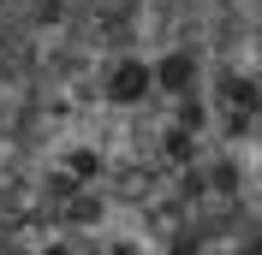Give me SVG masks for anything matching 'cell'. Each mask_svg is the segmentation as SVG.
Masks as SVG:
<instances>
[{
	"label": "cell",
	"mask_w": 262,
	"mask_h": 255,
	"mask_svg": "<svg viewBox=\"0 0 262 255\" xmlns=\"http://www.w3.org/2000/svg\"><path fill=\"white\" fill-rule=\"evenodd\" d=\"M101 107H114V113H125V107H137V101L155 89V65L149 60H131V54H119L107 71H101Z\"/></svg>",
	"instance_id": "6da1fadb"
},
{
	"label": "cell",
	"mask_w": 262,
	"mask_h": 255,
	"mask_svg": "<svg viewBox=\"0 0 262 255\" xmlns=\"http://www.w3.org/2000/svg\"><path fill=\"white\" fill-rule=\"evenodd\" d=\"M24 107H30V89H24L18 78H6V71H0V131H12Z\"/></svg>",
	"instance_id": "7a4b0ae2"
}]
</instances>
